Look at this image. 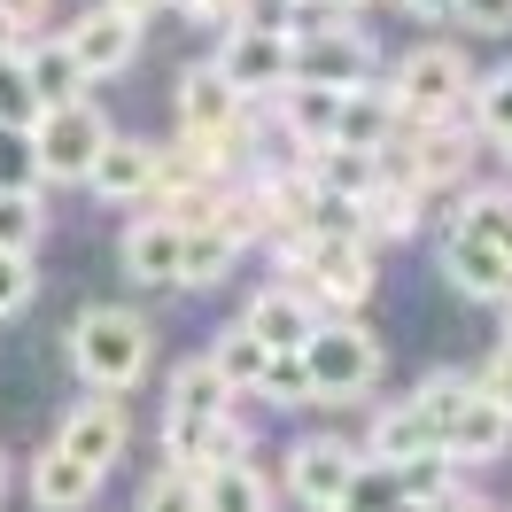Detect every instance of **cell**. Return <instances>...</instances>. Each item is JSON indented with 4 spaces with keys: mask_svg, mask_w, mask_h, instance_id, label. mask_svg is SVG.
<instances>
[{
    "mask_svg": "<svg viewBox=\"0 0 512 512\" xmlns=\"http://www.w3.org/2000/svg\"><path fill=\"white\" fill-rule=\"evenodd\" d=\"M148 350H156L148 319H132L117 303H101V311H86V319L70 326V357H78V373H86L101 396H125V388L148 373Z\"/></svg>",
    "mask_w": 512,
    "mask_h": 512,
    "instance_id": "obj_1",
    "label": "cell"
},
{
    "mask_svg": "<svg viewBox=\"0 0 512 512\" xmlns=\"http://www.w3.org/2000/svg\"><path fill=\"white\" fill-rule=\"evenodd\" d=\"M295 264V288L311 295V303H334V311H350L373 295V241L365 233H303L288 249Z\"/></svg>",
    "mask_w": 512,
    "mask_h": 512,
    "instance_id": "obj_2",
    "label": "cell"
},
{
    "mask_svg": "<svg viewBox=\"0 0 512 512\" xmlns=\"http://www.w3.org/2000/svg\"><path fill=\"white\" fill-rule=\"evenodd\" d=\"M303 365H311V396H365L381 381V342L365 334L357 319H319L311 342H303Z\"/></svg>",
    "mask_w": 512,
    "mask_h": 512,
    "instance_id": "obj_3",
    "label": "cell"
},
{
    "mask_svg": "<svg viewBox=\"0 0 512 512\" xmlns=\"http://www.w3.org/2000/svg\"><path fill=\"white\" fill-rule=\"evenodd\" d=\"M474 94V63L458 47H419L396 63V86L388 101L404 109V125H435V117H458V101Z\"/></svg>",
    "mask_w": 512,
    "mask_h": 512,
    "instance_id": "obj_4",
    "label": "cell"
},
{
    "mask_svg": "<svg viewBox=\"0 0 512 512\" xmlns=\"http://www.w3.org/2000/svg\"><path fill=\"white\" fill-rule=\"evenodd\" d=\"M101 140H109V125H101L94 101H63V109H39L32 117V156H39V179H86L101 156Z\"/></svg>",
    "mask_w": 512,
    "mask_h": 512,
    "instance_id": "obj_5",
    "label": "cell"
},
{
    "mask_svg": "<svg viewBox=\"0 0 512 512\" xmlns=\"http://www.w3.org/2000/svg\"><path fill=\"white\" fill-rule=\"evenodd\" d=\"M295 86H334V94H350V86H373V47L350 32V24H319V32H295Z\"/></svg>",
    "mask_w": 512,
    "mask_h": 512,
    "instance_id": "obj_6",
    "label": "cell"
},
{
    "mask_svg": "<svg viewBox=\"0 0 512 512\" xmlns=\"http://www.w3.org/2000/svg\"><path fill=\"white\" fill-rule=\"evenodd\" d=\"M357 466H365L357 443H342V435H311V443L288 450V489L311 512H334L342 497H350V474H357Z\"/></svg>",
    "mask_w": 512,
    "mask_h": 512,
    "instance_id": "obj_7",
    "label": "cell"
},
{
    "mask_svg": "<svg viewBox=\"0 0 512 512\" xmlns=\"http://www.w3.org/2000/svg\"><path fill=\"white\" fill-rule=\"evenodd\" d=\"M132 443V419L117 396H86V404H70L63 412V435H55V450H70L78 466H94V474H109L117 458H125Z\"/></svg>",
    "mask_w": 512,
    "mask_h": 512,
    "instance_id": "obj_8",
    "label": "cell"
},
{
    "mask_svg": "<svg viewBox=\"0 0 512 512\" xmlns=\"http://www.w3.org/2000/svg\"><path fill=\"white\" fill-rule=\"evenodd\" d=\"M218 70L233 78V94H241V101L280 94V86H288V70H295V39H272V32H225Z\"/></svg>",
    "mask_w": 512,
    "mask_h": 512,
    "instance_id": "obj_9",
    "label": "cell"
},
{
    "mask_svg": "<svg viewBox=\"0 0 512 512\" xmlns=\"http://www.w3.org/2000/svg\"><path fill=\"white\" fill-rule=\"evenodd\" d=\"M163 450H171V466H187V474H210V466H233V458H249V427L233 412L218 419H163Z\"/></svg>",
    "mask_w": 512,
    "mask_h": 512,
    "instance_id": "obj_10",
    "label": "cell"
},
{
    "mask_svg": "<svg viewBox=\"0 0 512 512\" xmlns=\"http://www.w3.org/2000/svg\"><path fill=\"white\" fill-rule=\"evenodd\" d=\"M63 47L78 55L86 78H117V70L132 63V47H140V24L117 16V8H94V16H78V24L63 32Z\"/></svg>",
    "mask_w": 512,
    "mask_h": 512,
    "instance_id": "obj_11",
    "label": "cell"
},
{
    "mask_svg": "<svg viewBox=\"0 0 512 512\" xmlns=\"http://www.w3.org/2000/svg\"><path fill=\"white\" fill-rule=\"evenodd\" d=\"M241 326H249L264 350H303V342H311V326H319V303L288 280V288L249 295V319H241Z\"/></svg>",
    "mask_w": 512,
    "mask_h": 512,
    "instance_id": "obj_12",
    "label": "cell"
},
{
    "mask_svg": "<svg viewBox=\"0 0 512 512\" xmlns=\"http://www.w3.org/2000/svg\"><path fill=\"white\" fill-rule=\"evenodd\" d=\"M443 272H450V288L474 295V303H505V295H512V264L489 249L481 233H466V225L443 241Z\"/></svg>",
    "mask_w": 512,
    "mask_h": 512,
    "instance_id": "obj_13",
    "label": "cell"
},
{
    "mask_svg": "<svg viewBox=\"0 0 512 512\" xmlns=\"http://www.w3.org/2000/svg\"><path fill=\"white\" fill-rule=\"evenodd\" d=\"M241 117L249 109H241V94H233V78L218 63H194L179 78V132H233Z\"/></svg>",
    "mask_w": 512,
    "mask_h": 512,
    "instance_id": "obj_14",
    "label": "cell"
},
{
    "mask_svg": "<svg viewBox=\"0 0 512 512\" xmlns=\"http://www.w3.org/2000/svg\"><path fill=\"white\" fill-rule=\"evenodd\" d=\"M505 443H512V412H497V404H489V396L466 381L458 412L443 419V450H450V458H497Z\"/></svg>",
    "mask_w": 512,
    "mask_h": 512,
    "instance_id": "obj_15",
    "label": "cell"
},
{
    "mask_svg": "<svg viewBox=\"0 0 512 512\" xmlns=\"http://www.w3.org/2000/svg\"><path fill=\"white\" fill-rule=\"evenodd\" d=\"M179 249H187V225L179 218H140L125 233V272L140 288H179Z\"/></svg>",
    "mask_w": 512,
    "mask_h": 512,
    "instance_id": "obj_16",
    "label": "cell"
},
{
    "mask_svg": "<svg viewBox=\"0 0 512 512\" xmlns=\"http://www.w3.org/2000/svg\"><path fill=\"white\" fill-rule=\"evenodd\" d=\"M396 132H404V109H396L388 94H373V86H350L342 109H334V148H365V156H381Z\"/></svg>",
    "mask_w": 512,
    "mask_h": 512,
    "instance_id": "obj_17",
    "label": "cell"
},
{
    "mask_svg": "<svg viewBox=\"0 0 512 512\" xmlns=\"http://www.w3.org/2000/svg\"><path fill=\"white\" fill-rule=\"evenodd\" d=\"M86 187L101 194V202H140V194L156 187V148H140V140H101L94 171H86Z\"/></svg>",
    "mask_w": 512,
    "mask_h": 512,
    "instance_id": "obj_18",
    "label": "cell"
},
{
    "mask_svg": "<svg viewBox=\"0 0 512 512\" xmlns=\"http://www.w3.org/2000/svg\"><path fill=\"white\" fill-rule=\"evenodd\" d=\"M94 489H101V474L94 466H78L70 450H39V466H32V497H39V512H86L94 505Z\"/></svg>",
    "mask_w": 512,
    "mask_h": 512,
    "instance_id": "obj_19",
    "label": "cell"
},
{
    "mask_svg": "<svg viewBox=\"0 0 512 512\" xmlns=\"http://www.w3.org/2000/svg\"><path fill=\"white\" fill-rule=\"evenodd\" d=\"M357 225H365V241H412L419 233V187L381 179V187L357 202Z\"/></svg>",
    "mask_w": 512,
    "mask_h": 512,
    "instance_id": "obj_20",
    "label": "cell"
},
{
    "mask_svg": "<svg viewBox=\"0 0 512 512\" xmlns=\"http://www.w3.org/2000/svg\"><path fill=\"white\" fill-rule=\"evenodd\" d=\"M24 78H32L39 109H63V101H86V70H78V55H70L63 39L32 47V55H24Z\"/></svg>",
    "mask_w": 512,
    "mask_h": 512,
    "instance_id": "obj_21",
    "label": "cell"
},
{
    "mask_svg": "<svg viewBox=\"0 0 512 512\" xmlns=\"http://www.w3.org/2000/svg\"><path fill=\"white\" fill-rule=\"evenodd\" d=\"M334 109H342L334 86H295V78L280 86V125H288L303 148H326V140H334Z\"/></svg>",
    "mask_w": 512,
    "mask_h": 512,
    "instance_id": "obj_22",
    "label": "cell"
},
{
    "mask_svg": "<svg viewBox=\"0 0 512 512\" xmlns=\"http://www.w3.org/2000/svg\"><path fill=\"white\" fill-rule=\"evenodd\" d=\"M202 512H272V481L256 474L249 458L210 466V474H202Z\"/></svg>",
    "mask_w": 512,
    "mask_h": 512,
    "instance_id": "obj_23",
    "label": "cell"
},
{
    "mask_svg": "<svg viewBox=\"0 0 512 512\" xmlns=\"http://www.w3.org/2000/svg\"><path fill=\"white\" fill-rule=\"evenodd\" d=\"M233 256H241V241H233L225 225H187V249H179V288H218L225 272H233Z\"/></svg>",
    "mask_w": 512,
    "mask_h": 512,
    "instance_id": "obj_24",
    "label": "cell"
},
{
    "mask_svg": "<svg viewBox=\"0 0 512 512\" xmlns=\"http://www.w3.org/2000/svg\"><path fill=\"white\" fill-rule=\"evenodd\" d=\"M419 450H443L419 404H396V412L373 419V466H404V458H419Z\"/></svg>",
    "mask_w": 512,
    "mask_h": 512,
    "instance_id": "obj_25",
    "label": "cell"
},
{
    "mask_svg": "<svg viewBox=\"0 0 512 512\" xmlns=\"http://www.w3.org/2000/svg\"><path fill=\"white\" fill-rule=\"evenodd\" d=\"M171 412H179V419H218V412H233V388L218 381V365H210V357H187V365L171 373Z\"/></svg>",
    "mask_w": 512,
    "mask_h": 512,
    "instance_id": "obj_26",
    "label": "cell"
},
{
    "mask_svg": "<svg viewBox=\"0 0 512 512\" xmlns=\"http://www.w3.org/2000/svg\"><path fill=\"white\" fill-rule=\"evenodd\" d=\"M303 171H311L326 194H350V202H365V194L381 187V156H365V148H334V140H326L319 163H303Z\"/></svg>",
    "mask_w": 512,
    "mask_h": 512,
    "instance_id": "obj_27",
    "label": "cell"
},
{
    "mask_svg": "<svg viewBox=\"0 0 512 512\" xmlns=\"http://www.w3.org/2000/svg\"><path fill=\"white\" fill-rule=\"evenodd\" d=\"M202 357H210V365H218V381L241 396V388H256V373H264V357H272V350L256 342L249 326H233V334H218V342H210Z\"/></svg>",
    "mask_w": 512,
    "mask_h": 512,
    "instance_id": "obj_28",
    "label": "cell"
},
{
    "mask_svg": "<svg viewBox=\"0 0 512 512\" xmlns=\"http://www.w3.org/2000/svg\"><path fill=\"white\" fill-rule=\"evenodd\" d=\"M458 225L466 233H481L489 249L512 264V194L505 187H481V194H466V210H458Z\"/></svg>",
    "mask_w": 512,
    "mask_h": 512,
    "instance_id": "obj_29",
    "label": "cell"
},
{
    "mask_svg": "<svg viewBox=\"0 0 512 512\" xmlns=\"http://www.w3.org/2000/svg\"><path fill=\"white\" fill-rule=\"evenodd\" d=\"M39 225H47V210H39V187H8V194H0V249L32 256Z\"/></svg>",
    "mask_w": 512,
    "mask_h": 512,
    "instance_id": "obj_30",
    "label": "cell"
},
{
    "mask_svg": "<svg viewBox=\"0 0 512 512\" xmlns=\"http://www.w3.org/2000/svg\"><path fill=\"white\" fill-rule=\"evenodd\" d=\"M404 505H412V497H404L396 466H357L350 497H342V512H404Z\"/></svg>",
    "mask_w": 512,
    "mask_h": 512,
    "instance_id": "obj_31",
    "label": "cell"
},
{
    "mask_svg": "<svg viewBox=\"0 0 512 512\" xmlns=\"http://www.w3.org/2000/svg\"><path fill=\"white\" fill-rule=\"evenodd\" d=\"M256 396H272V404H303V396H311V365H303V350H272V357H264Z\"/></svg>",
    "mask_w": 512,
    "mask_h": 512,
    "instance_id": "obj_32",
    "label": "cell"
},
{
    "mask_svg": "<svg viewBox=\"0 0 512 512\" xmlns=\"http://www.w3.org/2000/svg\"><path fill=\"white\" fill-rule=\"evenodd\" d=\"M295 24H303V0H233V32L295 39Z\"/></svg>",
    "mask_w": 512,
    "mask_h": 512,
    "instance_id": "obj_33",
    "label": "cell"
},
{
    "mask_svg": "<svg viewBox=\"0 0 512 512\" xmlns=\"http://www.w3.org/2000/svg\"><path fill=\"white\" fill-rule=\"evenodd\" d=\"M140 512H202V474H187V466H163V474L148 481Z\"/></svg>",
    "mask_w": 512,
    "mask_h": 512,
    "instance_id": "obj_34",
    "label": "cell"
},
{
    "mask_svg": "<svg viewBox=\"0 0 512 512\" xmlns=\"http://www.w3.org/2000/svg\"><path fill=\"white\" fill-rule=\"evenodd\" d=\"M32 117H39V94H32V78H24V55H0V125L32 132Z\"/></svg>",
    "mask_w": 512,
    "mask_h": 512,
    "instance_id": "obj_35",
    "label": "cell"
},
{
    "mask_svg": "<svg viewBox=\"0 0 512 512\" xmlns=\"http://www.w3.org/2000/svg\"><path fill=\"white\" fill-rule=\"evenodd\" d=\"M466 101H474V125L489 132V140H505V132H512V70L481 78V86H474Z\"/></svg>",
    "mask_w": 512,
    "mask_h": 512,
    "instance_id": "obj_36",
    "label": "cell"
},
{
    "mask_svg": "<svg viewBox=\"0 0 512 512\" xmlns=\"http://www.w3.org/2000/svg\"><path fill=\"white\" fill-rule=\"evenodd\" d=\"M396 481H404V497L435 505V497L450 489V450H419V458H404V466H396Z\"/></svg>",
    "mask_w": 512,
    "mask_h": 512,
    "instance_id": "obj_37",
    "label": "cell"
},
{
    "mask_svg": "<svg viewBox=\"0 0 512 512\" xmlns=\"http://www.w3.org/2000/svg\"><path fill=\"white\" fill-rule=\"evenodd\" d=\"M8 187H39V156L24 125H0V194Z\"/></svg>",
    "mask_w": 512,
    "mask_h": 512,
    "instance_id": "obj_38",
    "label": "cell"
},
{
    "mask_svg": "<svg viewBox=\"0 0 512 512\" xmlns=\"http://www.w3.org/2000/svg\"><path fill=\"white\" fill-rule=\"evenodd\" d=\"M32 256H16V249H0V319H16L24 303H32Z\"/></svg>",
    "mask_w": 512,
    "mask_h": 512,
    "instance_id": "obj_39",
    "label": "cell"
},
{
    "mask_svg": "<svg viewBox=\"0 0 512 512\" xmlns=\"http://www.w3.org/2000/svg\"><path fill=\"white\" fill-rule=\"evenodd\" d=\"M474 388L497 404V412H512V342H497V350L481 357V373H474Z\"/></svg>",
    "mask_w": 512,
    "mask_h": 512,
    "instance_id": "obj_40",
    "label": "cell"
},
{
    "mask_svg": "<svg viewBox=\"0 0 512 512\" xmlns=\"http://www.w3.org/2000/svg\"><path fill=\"white\" fill-rule=\"evenodd\" d=\"M450 16L466 32H512V0H450Z\"/></svg>",
    "mask_w": 512,
    "mask_h": 512,
    "instance_id": "obj_41",
    "label": "cell"
},
{
    "mask_svg": "<svg viewBox=\"0 0 512 512\" xmlns=\"http://www.w3.org/2000/svg\"><path fill=\"white\" fill-rule=\"evenodd\" d=\"M187 16H202V24H225V32H233V0H187Z\"/></svg>",
    "mask_w": 512,
    "mask_h": 512,
    "instance_id": "obj_42",
    "label": "cell"
},
{
    "mask_svg": "<svg viewBox=\"0 0 512 512\" xmlns=\"http://www.w3.org/2000/svg\"><path fill=\"white\" fill-rule=\"evenodd\" d=\"M0 8H8V16H16V24H39V16H47V8H55V0H0Z\"/></svg>",
    "mask_w": 512,
    "mask_h": 512,
    "instance_id": "obj_43",
    "label": "cell"
},
{
    "mask_svg": "<svg viewBox=\"0 0 512 512\" xmlns=\"http://www.w3.org/2000/svg\"><path fill=\"white\" fill-rule=\"evenodd\" d=\"M101 8H117V16H132V24H148V16H156L163 0H101Z\"/></svg>",
    "mask_w": 512,
    "mask_h": 512,
    "instance_id": "obj_44",
    "label": "cell"
},
{
    "mask_svg": "<svg viewBox=\"0 0 512 512\" xmlns=\"http://www.w3.org/2000/svg\"><path fill=\"white\" fill-rule=\"evenodd\" d=\"M435 512H489V505H481V497H466V489H443V497H435Z\"/></svg>",
    "mask_w": 512,
    "mask_h": 512,
    "instance_id": "obj_45",
    "label": "cell"
},
{
    "mask_svg": "<svg viewBox=\"0 0 512 512\" xmlns=\"http://www.w3.org/2000/svg\"><path fill=\"white\" fill-rule=\"evenodd\" d=\"M396 8H412V16H450V0H396Z\"/></svg>",
    "mask_w": 512,
    "mask_h": 512,
    "instance_id": "obj_46",
    "label": "cell"
},
{
    "mask_svg": "<svg viewBox=\"0 0 512 512\" xmlns=\"http://www.w3.org/2000/svg\"><path fill=\"white\" fill-rule=\"evenodd\" d=\"M16 32H24V24H16V16H8V8H0V55H8V47H16Z\"/></svg>",
    "mask_w": 512,
    "mask_h": 512,
    "instance_id": "obj_47",
    "label": "cell"
},
{
    "mask_svg": "<svg viewBox=\"0 0 512 512\" xmlns=\"http://www.w3.org/2000/svg\"><path fill=\"white\" fill-rule=\"evenodd\" d=\"M505 303H512V295H505ZM505 342H512V311H505Z\"/></svg>",
    "mask_w": 512,
    "mask_h": 512,
    "instance_id": "obj_48",
    "label": "cell"
},
{
    "mask_svg": "<svg viewBox=\"0 0 512 512\" xmlns=\"http://www.w3.org/2000/svg\"><path fill=\"white\" fill-rule=\"evenodd\" d=\"M0 489H8V458H0Z\"/></svg>",
    "mask_w": 512,
    "mask_h": 512,
    "instance_id": "obj_49",
    "label": "cell"
},
{
    "mask_svg": "<svg viewBox=\"0 0 512 512\" xmlns=\"http://www.w3.org/2000/svg\"><path fill=\"white\" fill-rule=\"evenodd\" d=\"M497 148H505V156H512V132H505V140H497Z\"/></svg>",
    "mask_w": 512,
    "mask_h": 512,
    "instance_id": "obj_50",
    "label": "cell"
},
{
    "mask_svg": "<svg viewBox=\"0 0 512 512\" xmlns=\"http://www.w3.org/2000/svg\"><path fill=\"white\" fill-rule=\"evenodd\" d=\"M334 512H342V505H334Z\"/></svg>",
    "mask_w": 512,
    "mask_h": 512,
    "instance_id": "obj_51",
    "label": "cell"
}]
</instances>
